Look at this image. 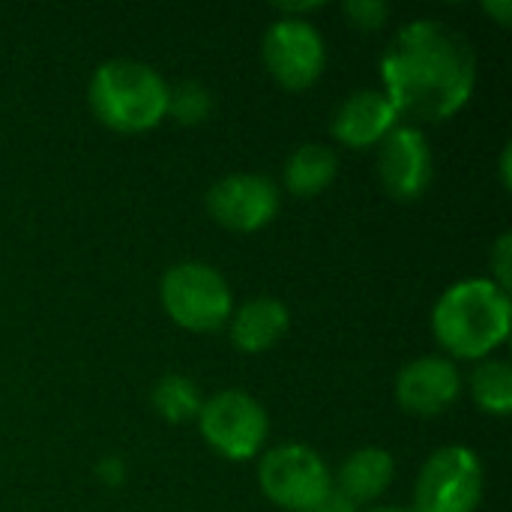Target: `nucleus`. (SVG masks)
Returning a JSON list of instances; mask_svg holds the SVG:
<instances>
[{"label":"nucleus","instance_id":"nucleus-1","mask_svg":"<svg viewBox=\"0 0 512 512\" xmlns=\"http://www.w3.org/2000/svg\"><path fill=\"white\" fill-rule=\"evenodd\" d=\"M381 78L399 120L444 123L474 96L477 51L462 30L438 18H417L387 42Z\"/></svg>","mask_w":512,"mask_h":512},{"label":"nucleus","instance_id":"nucleus-2","mask_svg":"<svg viewBox=\"0 0 512 512\" xmlns=\"http://www.w3.org/2000/svg\"><path fill=\"white\" fill-rule=\"evenodd\" d=\"M510 318V291L492 279H462L438 297L432 333L453 363L489 360L507 342Z\"/></svg>","mask_w":512,"mask_h":512},{"label":"nucleus","instance_id":"nucleus-3","mask_svg":"<svg viewBox=\"0 0 512 512\" xmlns=\"http://www.w3.org/2000/svg\"><path fill=\"white\" fill-rule=\"evenodd\" d=\"M168 81L141 60H105L96 66L87 99L96 120L114 132L138 135L168 117Z\"/></svg>","mask_w":512,"mask_h":512},{"label":"nucleus","instance_id":"nucleus-4","mask_svg":"<svg viewBox=\"0 0 512 512\" xmlns=\"http://www.w3.org/2000/svg\"><path fill=\"white\" fill-rule=\"evenodd\" d=\"M168 318L189 333H216L231 321L234 297L225 276L201 261L174 264L159 285Z\"/></svg>","mask_w":512,"mask_h":512},{"label":"nucleus","instance_id":"nucleus-5","mask_svg":"<svg viewBox=\"0 0 512 512\" xmlns=\"http://www.w3.org/2000/svg\"><path fill=\"white\" fill-rule=\"evenodd\" d=\"M258 486L279 510L309 512L333 492V474L312 447L279 444L261 453Z\"/></svg>","mask_w":512,"mask_h":512},{"label":"nucleus","instance_id":"nucleus-6","mask_svg":"<svg viewBox=\"0 0 512 512\" xmlns=\"http://www.w3.org/2000/svg\"><path fill=\"white\" fill-rule=\"evenodd\" d=\"M195 420L201 438L231 462H249L261 456L270 435V417L264 405L243 390H225L210 396Z\"/></svg>","mask_w":512,"mask_h":512},{"label":"nucleus","instance_id":"nucleus-7","mask_svg":"<svg viewBox=\"0 0 512 512\" xmlns=\"http://www.w3.org/2000/svg\"><path fill=\"white\" fill-rule=\"evenodd\" d=\"M483 462L471 447L450 444L435 450L414 486L411 512H474L483 501Z\"/></svg>","mask_w":512,"mask_h":512},{"label":"nucleus","instance_id":"nucleus-8","mask_svg":"<svg viewBox=\"0 0 512 512\" xmlns=\"http://www.w3.org/2000/svg\"><path fill=\"white\" fill-rule=\"evenodd\" d=\"M267 72L285 90L312 87L327 63V45L321 30L306 18H279L267 27L261 42Z\"/></svg>","mask_w":512,"mask_h":512},{"label":"nucleus","instance_id":"nucleus-9","mask_svg":"<svg viewBox=\"0 0 512 512\" xmlns=\"http://www.w3.org/2000/svg\"><path fill=\"white\" fill-rule=\"evenodd\" d=\"M207 213L228 231L252 234L276 219L279 189L264 174H228L210 186Z\"/></svg>","mask_w":512,"mask_h":512},{"label":"nucleus","instance_id":"nucleus-10","mask_svg":"<svg viewBox=\"0 0 512 512\" xmlns=\"http://www.w3.org/2000/svg\"><path fill=\"white\" fill-rule=\"evenodd\" d=\"M378 147V174L384 189L399 201H417L426 195L435 174V159L423 129L399 123Z\"/></svg>","mask_w":512,"mask_h":512},{"label":"nucleus","instance_id":"nucleus-11","mask_svg":"<svg viewBox=\"0 0 512 512\" xmlns=\"http://www.w3.org/2000/svg\"><path fill=\"white\" fill-rule=\"evenodd\" d=\"M462 396V372L450 357L429 354L411 360L396 375V402L414 417H438Z\"/></svg>","mask_w":512,"mask_h":512},{"label":"nucleus","instance_id":"nucleus-12","mask_svg":"<svg viewBox=\"0 0 512 512\" xmlns=\"http://www.w3.org/2000/svg\"><path fill=\"white\" fill-rule=\"evenodd\" d=\"M396 126L399 114L384 90H357L336 108L330 132L339 144L351 150H366L381 144Z\"/></svg>","mask_w":512,"mask_h":512},{"label":"nucleus","instance_id":"nucleus-13","mask_svg":"<svg viewBox=\"0 0 512 512\" xmlns=\"http://www.w3.org/2000/svg\"><path fill=\"white\" fill-rule=\"evenodd\" d=\"M291 327V312L276 297H252L231 312L228 336L237 351L243 354H264L270 351Z\"/></svg>","mask_w":512,"mask_h":512},{"label":"nucleus","instance_id":"nucleus-14","mask_svg":"<svg viewBox=\"0 0 512 512\" xmlns=\"http://www.w3.org/2000/svg\"><path fill=\"white\" fill-rule=\"evenodd\" d=\"M396 474V462L384 447H360L354 450L333 477V489L345 495L354 507L378 501Z\"/></svg>","mask_w":512,"mask_h":512},{"label":"nucleus","instance_id":"nucleus-15","mask_svg":"<svg viewBox=\"0 0 512 512\" xmlns=\"http://www.w3.org/2000/svg\"><path fill=\"white\" fill-rule=\"evenodd\" d=\"M339 171V159L327 144H303L285 162V189L297 198L321 195Z\"/></svg>","mask_w":512,"mask_h":512},{"label":"nucleus","instance_id":"nucleus-16","mask_svg":"<svg viewBox=\"0 0 512 512\" xmlns=\"http://www.w3.org/2000/svg\"><path fill=\"white\" fill-rule=\"evenodd\" d=\"M471 396L492 417L512 414V369L507 360H480L471 372Z\"/></svg>","mask_w":512,"mask_h":512},{"label":"nucleus","instance_id":"nucleus-17","mask_svg":"<svg viewBox=\"0 0 512 512\" xmlns=\"http://www.w3.org/2000/svg\"><path fill=\"white\" fill-rule=\"evenodd\" d=\"M150 405L168 423H189V420L198 417L204 399H201V390H198V384L192 378H186V375H165V378H159L153 384Z\"/></svg>","mask_w":512,"mask_h":512},{"label":"nucleus","instance_id":"nucleus-18","mask_svg":"<svg viewBox=\"0 0 512 512\" xmlns=\"http://www.w3.org/2000/svg\"><path fill=\"white\" fill-rule=\"evenodd\" d=\"M213 114V93L201 81H180L168 93V117L180 126H198Z\"/></svg>","mask_w":512,"mask_h":512},{"label":"nucleus","instance_id":"nucleus-19","mask_svg":"<svg viewBox=\"0 0 512 512\" xmlns=\"http://www.w3.org/2000/svg\"><path fill=\"white\" fill-rule=\"evenodd\" d=\"M342 12L357 30H381L390 18V6L384 0H351Z\"/></svg>","mask_w":512,"mask_h":512},{"label":"nucleus","instance_id":"nucleus-20","mask_svg":"<svg viewBox=\"0 0 512 512\" xmlns=\"http://www.w3.org/2000/svg\"><path fill=\"white\" fill-rule=\"evenodd\" d=\"M489 261H492V282L504 291H510V264H512V234L504 231L492 252H489Z\"/></svg>","mask_w":512,"mask_h":512},{"label":"nucleus","instance_id":"nucleus-21","mask_svg":"<svg viewBox=\"0 0 512 512\" xmlns=\"http://www.w3.org/2000/svg\"><path fill=\"white\" fill-rule=\"evenodd\" d=\"M96 477L105 483V486H120L123 477H126V465L120 456H105L99 465H96Z\"/></svg>","mask_w":512,"mask_h":512},{"label":"nucleus","instance_id":"nucleus-22","mask_svg":"<svg viewBox=\"0 0 512 512\" xmlns=\"http://www.w3.org/2000/svg\"><path fill=\"white\" fill-rule=\"evenodd\" d=\"M309 512H360V507H354L345 495H339L336 489L315 507V510H309Z\"/></svg>","mask_w":512,"mask_h":512},{"label":"nucleus","instance_id":"nucleus-23","mask_svg":"<svg viewBox=\"0 0 512 512\" xmlns=\"http://www.w3.org/2000/svg\"><path fill=\"white\" fill-rule=\"evenodd\" d=\"M483 12H489V15H495L498 18V24L501 27H507L512 21V0H489V3H483Z\"/></svg>","mask_w":512,"mask_h":512},{"label":"nucleus","instance_id":"nucleus-24","mask_svg":"<svg viewBox=\"0 0 512 512\" xmlns=\"http://www.w3.org/2000/svg\"><path fill=\"white\" fill-rule=\"evenodd\" d=\"M510 159L512 150L504 147V153H501V180H504V189H510Z\"/></svg>","mask_w":512,"mask_h":512},{"label":"nucleus","instance_id":"nucleus-25","mask_svg":"<svg viewBox=\"0 0 512 512\" xmlns=\"http://www.w3.org/2000/svg\"><path fill=\"white\" fill-rule=\"evenodd\" d=\"M360 512H411V510H405V507H366V510H360Z\"/></svg>","mask_w":512,"mask_h":512}]
</instances>
